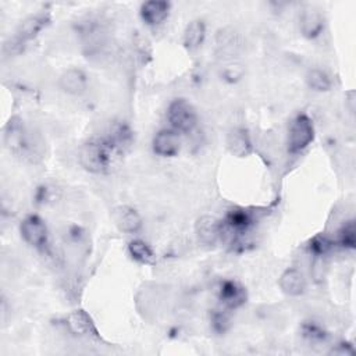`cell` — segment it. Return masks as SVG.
<instances>
[{
    "label": "cell",
    "mask_w": 356,
    "mask_h": 356,
    "mask_svg": "<svg viewBox=\"0 0 356 356\" xmlns=\"http://www.w3.org/2000/svg\"><path fill=\"white\" fill-rule=\"evenodd\" d=\"M181 138L180 133L173 128L160 130L152 141V149L162 158H173L180 152Z\"/></svg>",
    "instance_id": "52a82bcc"
},
{
    "label": "cell",
    "mask_w": 356,
    "mask_h": 356,
    "mask_svg": "<svg viewBox=\"0 0 356 356\" xmlns=\"http://www.w3.org/2000/svg\"><path fill=\"white\" fill-rule=\"evenodd\" d=\"M331 246H332V242L324 235H316L310 241V251L317 256L325 255L331 249Z\"/></svg>",
    "instance_id": "603a6c76"
},
{
    "label": "cell",
    "mask_w": 356,
    "mask_h": 356,
    "mask_svg": "<svg viewBox=\"0 0 356 356\" xmlns=\"http://www.w3.org/2000/svg\"><path fill=\"white\" fill-rule=\"evenodd\" d=\"M49 22V13L45 12H40L26 19L17 28L15 38L10 41V45H8V48H10V53L20 52L26 46V44L37 38V35L48 26Z\"/></svg>",
    "instance_id": "7a4b0ae2"
},
{
    "label": "cell",
    "mask_w": 356,
    "mask_h": 356,
    "mask_svg": "<svg viewBox=\"0 0 356 356\" xmlns=\"http://www.w3.org/2000/svg\"><path fill=\"white\" fill-rule=\"evenodd\" d=\"M219 299L224 309L234 310L241 307L246 302V291L239 282L234 280H226L220 285Z\"/></svg>",
    "instance_id": "ba28073f"
},
{
    "label": "cell",
    "mask_w": 356,
    "mask_h": 356,
    "mask_svg": "<svg viewBox=\"0 0 356 356\" xmlns=\"http://www.w3.org/2000/svg\"><path fill=\"white\" fill-rule=\"evenodd\" d=\"M196 235L203 245H216L221 238V223L212 216H203L196 223Z\"/></svg>",
    "instance_id": "7c38bea8"
},
{
    "label": "cell",
    "mask_w": 356,
    "mask_h": 356,
    "mask_svg": "<svg viewBox=\"0 0 356 356\" xmlns=\"http://www.w3.org/2000/svg\"><path fill=\"white\" fill-rule=\"evenodd\" d=\"M20 232L23 239L37 249H42L48 244V227L40 216H27L22 221Z\"/></svg>",
    "instance_id": "8992f818"
},
{
    "label": "cell",
    "mask_w": 356,
    "mask_h": 356,
    "mask_svg": "<svg viewBox=\"0 0 356 356\" xmlns=\"http://www.w3.org/2000/svg\"><path fill=\"white\" fill-rule=\"evenodd\" d=\"M227 146L234 156L245 158L252 152V141L245 128H234L227 138Z\"/></svg>",
    "instance_id": "9a60e30c"
},
{
    "label": "cell",
    "mask_w": 356,
    "mask_h": 356,
    "mask_svg": "<svg viewBox=\"0 0 356 356\" xmlns=\"http://www.w3.org/2000/svg\"><path fill=\"white\" fill-rule=\"evenodd\" d=\"M314 139V126L309 116L299 115L295 117L289 127L288 134V152L299 153L303 152Z\"/></svg>",
    "instance_id": "3957f363"
},
{
    "label": "cell",
    "mask_w": 356,
    "mask_h": 356,
    "mask_svg": "<svg viewBox=\"0 0 356 356\" xmlns=\"http://www.w3.org/2000/svg\"><path fill=\"white\" fill-rule=\"evenodd\" d=\"M332 353H338V355H352L353 353V349L349 344H345V348H344V344L342 345H338V348L332 349Z\"/></svg>",
    "instance_id": "484cf974"
},
{
    "label": "cell",
    "mask_w": 356,
    "mask_h": 356,
    "mask_svg": "<svg viewBox=\"0 0 356 356\" xmlns=\"http://www.w3.org/2000/svg\"><path fill=\"white\" fill-rule=\"evenodd\" d=\"M113 220L117 228L127 234H135L142 228L139 213L130 206H119L113 212Z\"/></svg>",
    "instance_id": "8fae6325"
},
{
    "label": "cell",
    "mask_w": 356,
    "mask_h": 356,
    "mask_svg": "<svg viewBox=\"0 0 356 356\" xmlns=\"http://www.w3.org/2000/svg\"><path fill=\"white\" fill-rule=\"evenodd\" d=\"M139 15L146 26L158 27L167 20L170 15V3L163 2V0H151L141 6Z\"/></svg>",
    "instance_id": "30bf717a"
},
{
    "label": "cell",
    "mask_w": 356,
    "mask_h": 356,
    "mask_svg": "<svg viewBox=\"0 0 356 356\" xmlns=\"http://www.w3.org/2000/svg\"><path fill=\"white\" fill-rule=\"evenodd\" d=\"M253 221L255 220H253L252 213L245 209L237 207V209L228 210L224 220L220 221L221 223V238L230 237L232 239H237V238L245 235L252 228Z\"/></svg>",
    "instance_id": "5b68a950"
},
{
    "label": "cell",
    "mask_w": 356,
    "mask_h": 356,
    "mask_svg": "<svg viewBox=\"0 0 356 356\" xmlns=\"http://www.w3.org/2000/svg\"><path fill=\"white\" fill-rule=\"evenodd\" d=\"M303 335L306 337V338H309V339H312V341H323L324 338H325V332H324V330L320 327V325H317V324H306L305 327H303Z\"/></svg>",
    "instance_id": "d4e9b609"
},
{
    "label": "cell",
    "mask_w": 356,
    "mask_h": 356,
    "mask_svg": "<svg viewBox=\"0 0 356 356\" xmlns=\"http://www.w3.org/2000/svg\"><path fill=\"white\" fill-rule=\"evenodd\" d=\"M338 244L342 248L346 249H353L356 245V230H355V223L353 220L346 221L344 227L338 232Z\"/></svg>",
    "instance_id": "44dd1931"
},
{
    "label": "cell",
    "mask_w": 356,
    "mask_h": 356,
    "mask_svg": "<svg viewBox=\"0 0 356 356\" xmlns=\"http://www.w3.org/2000/svg\"><path fill=\"white\" fill-rule=\"evenodd\" d=\"M299 28L300 34L307 38V40H314L317 38L323 30H324V20L320 12L313 10V9H306L300 15L299 20Z\"/></svg>",
    "instance_id": "5bb4252c"
},
{
    "label": "cell",
    "mask_w": 356,
    "mask_h": 356,
    "mask_svg": "<svg viewBox=\"0 0 356 356\" xmlns=\"http://www.w3.org/2000/svg\"><path fill=\"white\" fill-rule=\"evenodd\" d=\"M306 83L309 88H312L316 92H327L331 90L332 85L330 76L320 69L310 70L306 76Z\"/></svg>",
    "instance_id": "ffe728a7"
},
{
    "label": "cell",
    "mask_w": 356,
    "mask_h": 356,
    "mask_svg": "<svg viewBox=\"0 0 356 356\" xmlns=\"http://www.w3.org/2000/svg\"><path fill=\"white\" fill-rule=\"evenodd\" d=\"M206 37V26L202 20L189 23L184 31V46L189 51L198 49Z\"/></svg>",
    "instance_id": "ac0fdd59"
},
{
    "label": "cell",
    "mask_w": 356,
    "mask_h": 356,
    "mask_svg": "<svg viewBox=\"0 0 356 356\" xmlns=\"http://www.w3.org/2000/svg\"><path fill=\"white\" fill-rule=\"evenodd\" d=\"M210 321H212L213 330L219 334H224L230 327V319L226 310H213L210 316Z\"/></svg>",
    "instance_id": "7402d4cb"
},
{
    "label": "cell",
    "mask_w": 356,
    "mask_h": 356,
    "mask_svg": "<svg viewBox=\"0 0 356 356\" xmlns=\"http://www.w3.org/2000/svg\"><path fill=\"white\" fill-rule=\"evenodd\" d=\"M167 119L173 130L177 133H191L198 123V116L194 106L185 99H176L170 103Z\"/></svg>",
    "instance_id": "277c9868"
},
{
    "label": "cell",
    "mask_w": 356,
    "mask_h": 356,
    "mask_svg": "<svg viewBox=\"0 0 356 356\" xmlns=\"http://www.w3.org/2000/svg\"><path fill=\"white\" fill-rule=\"evenodd\" d=\"M5 141H6L8 148L13 152H23L26 149L27 144H26L24 127L16 119L9 121L6 134H5Z\"/></svg>",
    "instance_id": "2e32d148"
},
{
    "label": "cell",
    "mask_w": 356,
    "mask_h": 356,
    "mask_svg": "<svg viewBox=\"0 0 356 356\" xmlns=\"http://www.w3.org/2000/svg\"><path fill=\"white\" fill-rule=\"evenodd\" d=\"M67 325L70 331L76 335H91L92 332H95V325L92 323V319L84 310L73 312L67 317Z\"/></svg>",
    "instance_id": "e0dca14e"
},
{
    "label": "cell",
    "mask_w": 356,
    "mask_h": 356,
    "mask_svg": "<svg viewBox=\"0 0 356 356\" xmlns=\"http://www.w3.org/2000/svg\"><path fill=\"white\" fill-rule=\"evenodd\" d=\"M128 252L134 260L142 264H153L156 262V255L153 249L142 239H134L128 244Z\"/></svg>",
    "instance_id": "d6986e66"
},
{
    "label": "cell",
    "mask_w": 356,
    "mask_h": 356,
    "mask_svg": "<svg viewBox=\"0 0 356 356\" xmlns=\"http://www.w3.org/2000/svg\"><path fill=\"white\" fill-rule=\"evenodd\" d=\"M280 288L288 296H300L306 291V278L296 269L285 270L280 277Z\"/></svg>",
    "instance_id": "4fadbf2b"
},
{
    "label": "cell",
    "mask_w": 356,
    "mask_h": 356,
    "mask_svg": "<svg viewBox=\"0 0 356 356\" xmlns=\"http://www.w3.org/2000/svg\"><path fill=\"white\" fill-rule=\"evenodd\" d=\"M59 85L67 95L81 96L88 90V77L80 69H69L62 74Z\"/></svg>",
    "instance_id": "9c48e42d"
},
{
    "label": "cell",
    "mask_w": 356,
    "mask_h": 356,
    "mask_svg": "<svg viewBox=\"0 0 356 356\" xmlns=\"http://www.w3.org/2000/svg\"><path fill=\"white\" fill-rule=\"evenodd\" d=\"M115 151H117L108 138L90 141L80 149L78 158L81 166L95 174H101L109 170L112 164V158Z\"/></svg>",
    "instance_id": "6da1fadb"
},
{
    "label": "cell",
    "mask_w": 356,
    "mask_h": 356,
    "mask_svg": "<svg viewBox=\"0 0 356 356\" xmlns=\"http://www.w3.org/2000/svg\"><path fill=\"white\" fill-rule=\"evenodd\" d=\"M244 67L241 65H228L223 70V78L228 83H235L244 77Z\"/></svg>",
    "instance_id": "cb8c5ba5"
}]
</instances>
